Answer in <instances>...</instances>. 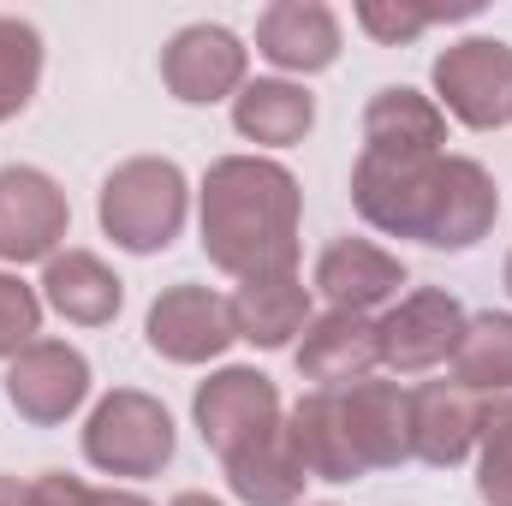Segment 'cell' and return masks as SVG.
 <instances>
[{
	"instance_id": "cell-11",
	"label": "cell",
	"mask_w": 512,
	"mask_h": 506,
	"mask_svg": "<svg viewBox=\"0 0 512 506\" xmlns=\"http://www.w3.org/2000/svg\"><path fill=\"white\" fill-rule=\"evenodd\" d=\"M191 411H197L203 441L221 459H233L239 447H251L268 429H280V387L262 370H221V376H209L197 387Z\"/></svg>"
},
{
	"instance_id": "cell-32",
	"label": "cell",
	"mask_w": 512,
	"mask_h": 506,
	"mask_svg": "<svg viewBox=\"0 0 512 506\" xmlns=\"http://www.w3.org/2000/svg\"><path fill=\"white\" fill-rule=\"evenodd\" d=\"M507 292H512V256H507Z\"/></svg>"
},
{
	"instance_id": "cell-25",
	"label": "cell",
	"mask_w": 512,
	"mask_h": 506,
	"mask_svg": "<svg viewBox=\"0 0 512 506\" xmlns=\"http://www.w3.org/2000/svg\"><path fill=\"white\" fill-rule=\"evenodd\" d=\"M477 447H483V459H477V495L489 506H512V399H495L483 411Z\"/></svg>"
},
{
	"instance_id": "cell-14",
	"label": "cell",
	"mask_w": 512,
	"mask_h": 506,
	"mask_svg": "<svg viewBox=\"0 0 512 506\" xmlns=\"http://www.w3.org/2000/svg\"><path fill=\"white\" fill-rule=\"evenodd\" d=\"M256 54L280 72H322L340 60V18L322 0H274L256 18Z\"/></svg>"
},
{
	"instance_id": "cell-4",
	"label": "cell",
	"mask_w": 512,
	"mask_h": 506,
	"mask_svg": "<svg viewBox=\"0 0 512 506\" xmlns=\"http://www.w3.org/2000/svg\"><path fill=\"white\" fill-rule=\"evenodd\" d=\"M173 441L167 405L137 387H114L84 423V459L108 477H155L173 459Z\"/></svg>"
},
{
	"instance_id": "cell-23",
	"label": "cell",
	"mask_w": 512,
	"mask_h": 506,
	"mask_svg": "<svg viewBox=\"0 0 512 506\" xmlns=\"http://www.w3.org/2000/svg\"><path fill=\"white\" fill-rule=\"evenodd\" d=\"M453 381L471 387L477 399L483 393H512V316L483 310V316L465 322V340L453 352Z\"/></svg>"
},
{
	"instance_id": "cell-8",
	"label": "cell",
	"mask_w": 512,
	"mask_h": 506,
	"mask_svg": "<svg viewBox=\"0 0 512 506\" xmlns=\"http://www.w3.org/2000/svg\"><path fill=\"white\" fill-rule=\"evenodd\" d=\"M245 66H251V48L227 24H185L161 48V84L179 102H191V108L239 96L245 90Z\"/></svg>"
},
{
	"instance_id": "cell-9",
	"label": "cell",
	"mask_w": 512,
	"mask_h": 506,
	"mask_svg": "<svg viewBox=\"0 0 512 506\" xmlns=\"http://www.w3.org/2000/svg\"><path fill=\"white\" fill-rule=\"evenodd\" d=\"M143 334H149V352H161L167 364H209L239 340L233 334V304L209 286H191V280L167 286L149 304Z\"/></svg>"
},
{
	"instance_id": "cell-26",
	"label": "cell",
	"mask_w": 512,
	"mask_h": 506,
	"mask_svg": "<svg viewBox=\"0 0 512 506\" xmlns=\"http://www.w3.org/2000/svg\"><path fill=\"white\" fill-rule=\"evenodd\" d=\"M441 18H465V6H405V0H364L358 6V24L376 42H411Z\"/></svg>"
},
{
	"instance_id": "cell-16",
	"label": "cell",
	"mask_w": 512,
	"mask_h": 506,
	"mask_svg": "<svg viewBox=\"0 0 512 506\" xmlns=\"http://www.w3.org/2000/svg\"><path fill=\"white\" fill-rule=\"evenodd\" d=\"M316 286L328 298V310H352V316H370L376 304L399 298L405 286V262L387 256L370 239H334L322 262H316Z\"/></svg>"
},
{
	"instance_id": "cell-21",
	"label": "cell",
	"mask_w": 512,
	"mask_h": 506,
	"mask_svg": "<svg viewBox=\"0 0 512 506\" xmlns=\"http://www.w3.org/2000/svg\"><path fill=\"white\" fill-rule=\"evenodd\" d=\"M221 465H227V489H233L245 506H298L304 483H310L304 459H298L292 441H286V423L268 429V435L251 441V447H239V453L221 459Z\"/></svg>"
},
{
	"instance_id": "cell-28",
	"label": "cell",
	"mask_w": 512,
	"mask_h": 506,
	"mask_svg": "<svg viewBox=\"0 0 512 506\" xmlns=\"http://www.w3.org/2000/svg\"><path fill=\"white\" fill-rule=\"evenodd\" d=\"M30 506H96V489L66 477V471H42L30 483Z\"/></svg>"
},
{
	"instance_id": "cell-13",
	"label": "cell",
	"mask_w": 512,
	"mask_h": 506,
	"mask_svg": "<svg viewBox=\"0 0 512 506\" xmlns=\"http://www.w3.org/2000/svg\"><path fill=\"white\" fill-rule=\"evenodd\" d=\"M483 399L471 393V387H459V381H423V387H411V459H423V465H459L471 447H477V435H483Z\"/></svg>"
},
{
	"instance_id": "cell-27",
	"label": "cell",
	"mask_w": 512,
	"mask_h": 506,
	"mask_svg": "<svg viewBox=\"0 0 512 506\" xmlns=\"http://www.w3.org/2000/svg\"><path fill=\"white\" fill-rule=\"evenodd\" d=\"M42 334V298L18 274H0V358H18Z\"/></svg>"
},
{
	"instance_id": "cell-5",
	"label": "cell",
	"mask_w": 512,
	"mask_h": 506,
	"mask_svg": "<svg viewBox=\"0 0 512 506\" xmlns=\"http://www.w3.org/2000/svg\"><path fill=\"white\" fill-rule=\"evenodd\" d=\"M435 108L471 131H495L512 120V48L501 36H465L435 54Z\"/></svg>"
},
{
	"instance_id": "cell-29",
	"label": "cell",
	"mask_w": 512,
	"mask_h": 506,
	"mask_svg": "<svg viewBox=\"0 0 512 506\" xmlns=\"http://www.w3.org/2000/svg\"><path fill=\"white\" fill-rule=\"evenodd\" d=\"M0 506H30V483H18V477H0Z\"/></svg>"
},
{
	"instance_id": "cell-31",
	"label": "cell",
	"mask_w": 512,
	"mask_h": 506,
	"mask_svg": "<svg viewBox=\"0 0 512 506\" xmlns=\"http://www.w3.org/2000/svg\"><path fill=\"white\" fill-rule=\"evenodd\" d=\"M173 506H221V501H215V495H179Z\"/></svg>"
},
{
	"instance_id": "cell-30",
	"label": "cell",
	"mask_w": 512,
	"mask_h": 506,
	"mask_svg": "<svg viewBox=\"0 0 512 506\" xmlns=\"http://www.w3.org/2000/svg\"><path fill=\"white\" fill-rule=\"evenodd\" d=\"M96 506H149V501H143V495H131V489H102Z\"/></svg>"
},
{
	"instance_id": "cell-12",
	"label": "cell",
	"mask_w": 512,
	"mask_h": 506,
	"mask_svg": "<svg viewBox=\"0 0 512 506\" xmlns=\"http://www.w3.org/2000/svg\"><path fill=\"white\" fill-rule=\"evenodd\" d=\"M340 417L364 471H393L411 459V393L399 381H352L340 387Z\"/></svg>"
},
{
	"instance_id": "cell-3",
	"label": "cell",
	"mask_w": 512,
	"mask_h": 506,
	"mask_svg": "<svg viewBox=\"0 0 512 506\" xmlns=\"http://www.w3.org/2000/svg\"><path fill=\"white\" fill-rule=\"evenodd\" d=\"M441 191H447V155H376V149H364L358 167H352L358 215L376 233H393V239H423L429 245Z\"/></svg>"
},
{
	"instance_id": "cell-1",
	"label": "cell",
	"mask_w": 512,
	"mask_h": 506,
	"mask_svg": "<svg viewBox=\"0 0 512 506\" xmlns=\"http://www.w3.org/2000/svg\"><path fill=\"white\" fill-rule=\"evenodd\" d=\"M304 191L280 161L227 155L203 173V251L233 280L298 274Z\"/></svg>"
},
{
	"instance_id": "cell-15",
	"label": "cell",
	"mask_w": 512,
	"mask_h": 506,
	"mask_svg": "<svg viewBox=\"0 0 512 506\" xmlns=\"http://www.w3.org/2000/svg\"><path fill=\"white\" fill-rule=\"evenodd\" d=\"M376 364H382V352H376V322L370 316H352V310L310 316V328L298 340V376L304 381L352 387V381H370Z\"/></svg>"
},
{
	"instance_id": "cell-20",
	"label": "cell",
	"mask_w": 512,
	"mask_h": 506,
	"mask_svg": "<svg viewBox=\"0 0 512 506\" xmlns=\"http://www.w3.org/2000/svg\"><path fill=\"white\" fill-rule=\"evenodd\" d=\"M441 143H447V114L429 96H417L405 84L370 96V108H364V149H376V155H441Z\"/></svg>"
},
{
	"instance_id": "cell-24",
	"label": "cell",
	"mask_w": 512,
	"mask_h": 506,
	"mask_svg": "<svg viewBox=\"0 0 512 506\" xmlns=\"http://www.w3.org/2000/svg\"><path fill=\"white\" fill-rule=\"evenodd\" d=\"M42 78V36L24 18H0V120L24 114Z\"/></svg>"
},
{
	"instance_id": "cell-19",
	"label": "cell",
	"mask_w": 512,
	"mask_h": 506,
	"mask_svg": "<svg viewBox=\"0 0 512 506\" xmlns=\"http://www.w3.org/2000/svg\"><path fill=\"white\" fill-rule=\"evenodd\" d=\"M42 298H48L66 322H78V328H102V322L120 316L126 286H120V274H114L102 256L60 251V256H48V268H42Z\"/></svg>"
},
{
	"instance_id": "cell-22",
	"label": "cell",
	"mask_w": 512,
	"mask_h": 506,
	"mask_svg": "<svg viewBox=\"0 0 512 506\" xmlns=\"http://www.w3.org/2000/svg\"><path fill=\"white\" fill-rule=\"evenodd\" d=\"M233 126L251 143L268 149H286V143H304V131L316 126V102L304 84H286V78H256L233 96Z\"/></svg>"
},
{
	"instance_id": "cell-6",
	"label": "cell",
	"mask_w": 512,
	"mask_h": 506,
	"mask_svg": "<svg viewBox=\"0 0 512 506\" xmlns=\"http://www.w3.org/2000/svg\"><path fill=\"white\" fill-rule=\"evenodd\" d=\"M465 322H471V316L459 310V298H453V292L423 286V292L399 298L382 322H376V352H382L387 370H399V376L435 370V364H447V358L459 352Z\"/></svg>"
},
{
	"instance_id": "cell-18",
	"label": "cell",
	"mask_w": 512,
	"mask_h": 506,
	"mask_svg": "<svg viewBox=\"0 0 512 506\" xmlns=\"http://www.w3.org/2000/svg\"><path fill=\"white\" fill-rule=\"evenodd\" d=\"M233 304V334L262 352L292 346V334L310 328V286L298 274H268V280H239Z\"/></svg>"
},
{
	"instance_id": "cell-7",
	"label": "cell",
	"mask_w": 512,
	"mask_h": 506,
	"mask_svg": "<svg viewBox=\"0 0 512 506\" xmlns=\"http://www.w3.org/2000/svg\"><path fill=\"white\" fill-rule=\"evenodd\" d=\"M72 227L66 191L42 167H0V262H48Z\"/></svg>"
},
{
	"instance_id": "cell-10",
	"label": "cell",
	"mask_w": 512,
	"mask_h": 506,
	"mask_svg": "<svg viewBox=\"0 0 512 506\" xmlns=\"http://www.w3.org/2000/svg\"><path fill=\"white\" fill-rule=\"evenodd\" d=\"M6 399H12V411H18L24 423H36V429L66 423V417L90 399V364H84V352L66 346V340H36V346H24V352L12 358V370H6Z\"/></svg>"
},
{
	"instance_id": "cell-2",
	"label": "cell",
	"mask_w": 512,
	"mask_h": 506,
	"mask_svg": "<svg viewBox=\"0 0 512 506\" xmlns=\"http://www.w3.org/2000/svg\"><path fill=\"white\" fill-rule=\"evenodd\" d=\"M185 209H191V185L179 173V161L167 155H131L102 179V233L131 256L167 251L185 233Z\"/></svg>"
},
{
	"instance_id": "cell-17",
	"label": "cell",
	"mask_w": 512,
	"mask_h": 506,
	"mask_svg": "<svg viewBox=\"0 0 512 506\" xmlns=\"http://www.w3.org/2000/svg\"><path fill=\"white\" fill-rule=\"evenodd\" d=\"M286 441H292V453L304 459V471L316 483H358L364 477V459L352 453V435H346V417H340V387L304 393L286 417Z\"/></svg>"
}]
</instances>
